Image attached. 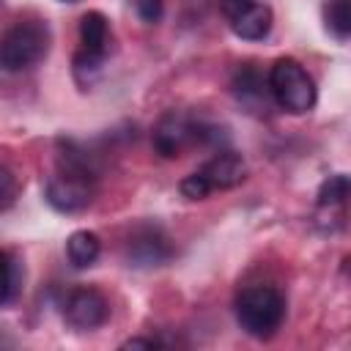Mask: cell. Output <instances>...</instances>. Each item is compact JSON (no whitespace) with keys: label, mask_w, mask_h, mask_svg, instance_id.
I'll list each match as a JSON object with an SVG mask.
<instances>
[{"label":"cell","mask_w":351,"mask_h":351,"mask_svg":"<svg viewBox=\"0 0 351 351\" xmlns=\"http://www.w3.org/2000/svg\"><path fill=\"white\" fill-rule=\"evenodd\" d=\"M96 165L71 140H60L58 170L47 178V203L60 214H77L93 203L96 195Z\"/></svg>","instance_id":"cell-1"},{"label":"cell","mask_w":351,"mask_h":351,"mask_svg":"<svg viewBox=\"0 0 351 351\" xmlns=\"http://www.w3.org/2000/svg\"><path fill=\"white\" fill-rule=\"evenodd\" d=\"M233 310L239 326L247 335L266 340L280 329L285 318V296L274 285H247L239 291Z\"/></svg>","instance_id":"cell-2"},{"label":"cell","mask_w":351,"mask_h":351,"mask_svg":"<svg viewBox=\"0 0 351 351\" xmlns=\"http://www.w3.org/2000/svg\"><path fill=\"white\" fill-rule=\"evenodd\" d=\"M219 143H222V134L217 126L176 110L165 112L154 129V148L165 159L181 156L192 145H219Z\"/></svg>","instance_id":"cell-3"},{"label":"cell","mask_w":351,"mask_h":351,"mask_svg":"<svg viewBox=\"0 0 351 351\" xmlns=\"http://www.w3.org/2000/svg\"><path fill=\"white\" fill-rule=\"evenodd\" d=\"M49 49V30L38 19H19L14 27L5 30L0 44V66L8 74L33 69L38 60L47 58Z\"/></svg>","instance_id":"cell-4"},{"label":"cell","mask_w":351,"mask_h":351,"mask_svg":"<svg viewBox=\"0 0 351 351\" xmlns=\"http://www.w3.org/2000/svg\"><path fill=\"white\" fill-rule=\"evenodd\" d=\"M269 88H271V99L285 112L302 115L315 107V96H318L315 82L307 74V69L293 58L274 60V66L269 69Z\"/></svg>","instance_id":"cell-5"},{"label":"cell","mask_w":351,"mask_h":351,"mask_svg":"<svg viewBox=\"0 0 351 351\" xmlns=\"http://www.w3.org/2000/svg\"><path fill=\"white\" fill-rule=\"evenodd\" d=\"M110 44H112V33L107 16L99 11H88L80 19V49L74 55V77L82 85H90L93 77L101 71L110 55Z\"/></svg>","instance_id":"cell-6"},{"label":"cell","mask_w":351,"mask_h":351,"mask_svg":"<svg viewBox=\"0 0 351 351\" xmlns=\"http://www.w3.org/2000/svg\"><path fill=\"white\" fill-rule=\"evenodd\" d=\"M222 16L244 41H263L274 22L269 0H222Z\"/></svg>","instance_id":"cell-7"},{"label":"cell","mask_w":351,"mask_h":351,"mask_svg":"<svg viewBox=\"0 0 351 351\" xmlns=\"http://www.w3.org/2000/svg\"><path fill=\"white\" fill-rule=\"evenodd\" d=\"M63 318L74 329H96L110 318V302L96 288H71L60 302Z\"/></svg>","instance_id":"cell-8"},{"label":"cell","mask_w":351,"mask_h":351,"mask_svg":"<svg viewBox=\"0 0 351 351\" xmlns=\"http://www.w3.org/2000/svg\"><path fill=\"white\" fill-rule=\"evenodd\" d=\"M173 247L162 228L156 225H140L126 244V258L132 266H159L170 261Z\"/></svg>","instance_id":"cell-9"},{"label":"cell","mask_w":351,"mask_h":351,"mask_svg":"<svg viewBox=\"0 0 351 351\" xmlns=\"http://www.w3.org/2000/svg\"><path fill=\"white\" fill-rule=\"evenodd\" d=\"M230 90H233L236 101L250 112H266L269 99H271L269 80H263V74L258 71L255 63H244L236 69V74L230 80Z\"/></svg>","instance_id":"cell-10"},{"label":"cell","mask_w":351,"mask_h":351,"mask_svg":"<svg viewBox=\"0 0 351 351\" xmlns=\"http://www.w3.org/2000/svg\"><path fill=\"white\" fill-rule=\"evenodd\" d=\"M197 173L208 184L211 192L214 189H233L247 178V165H244L241 154H236L230 148H222L203 167H197Z\"/></svg>","instance_id":"cell-11"},{"label":"cell","mask_w":351,"mask_h":351,"mask_svg":"<svg viewBox=\"0 0 351 351\" xmlns=\"http://www.w3.org/2000/svg\"><path fill=\"white\" fill-rule=\"evenodd\" d=\"M99 252H101V241H99V236L90 233V230H77V233H71L69 241H66V258H69V263H71L74 269H88V266H93L96 258H99Z\"/></svg>","instance_id":"cell-12"},{"label":"cell","mask_w":351,"mask_h":351,"mask_svg":"<svg viewBox=\"0 0 351 351\" xmlns=\"http://www.w3.org/2000/svg\"><path fill=\"white\" fill-rule=\"evenodd\" d=\"M324 27L340 41L351 38V0H324Z\"/></svg>","instance_id":"cell-13"},{"label":"cell","mask_w":351,"mask_h":351,"mask_svg":"<svg viewBox=\"0 0 351 351\" xmlns=\"http://www.w3.org/2000/svg\"><path fill=\"white\" fill-rule=\"evenodd\" d=\"M3 261H5V263H3V271H5V277H3V304L11 307L14 299H16L19 291H22L25 266H22V261L16 258V252H11V250L3 252Z\"/></svg>","instance_id":"cell-14"},{"label":"cell","mask_w":351,"mask_h":351,"mask_svg":"<svg viewBox=\"0 0 351 351\" xmlns=\"http://www.w3.org/2000/svg\"><path fill=\"white\" fill-rule=\"evenodd\" d=\"M351 197L348 176H329L318 189V208H337Z\"/></svg>","instance_id":"cell-15"},{"label":"cell","mask_w":351,"mask_h":351,"mask_svg":"<svg viewBox=\"0 0 351 351\" xmlns=\"http://www.w3.org/2000/svg\"><path fill=\"white\" fill-rule=\"evenodd\" d=\"M137 11V16L148 25H156L162 19V8H165V0H129Z\"/></svg>","instance_id":"cell-16"},{"label":"cell","mask_w":351,"mask_h":351,"mask_svg":"<svg viewBox=\"0 0 351 351\" xmlns=\"http://www.w3.org/2000/svg\"><path fill=\"white\" fill-rule=\"evenodd\" d=\"M0 181H3V208H8V206L14 203V195H16V189H14V176H11L8 167L0 170Z\"/></svg>","instance_id":"cell-17"},{"label":"cell","mask_w":351,"mask_h":351,"mask_svg":"<svg viewBox=\"0 0 351 351\" xmlns=\"http://www.w3.org/2000/svg\"><path fill=\"white\" fill-rule=\"evenodd\" d=\"M154 346H159V343L156 340H143V337H134V340L123 343V348H154Z\"/></svg>","instance_id":"cell-18"},{"label":"cell","mask_w":351,"mask_h":351,"mask_svg":"<svg viewBox=\"0 0 351 351\" xmlns=\"http://www.w3.org/2000/svg\"><path fill=\"white\" fill-rule=\"evenodd\" d=\"M60 3H77V0H60Z\"/></svg>","instance_id":"cell-19"}]
</instances>
